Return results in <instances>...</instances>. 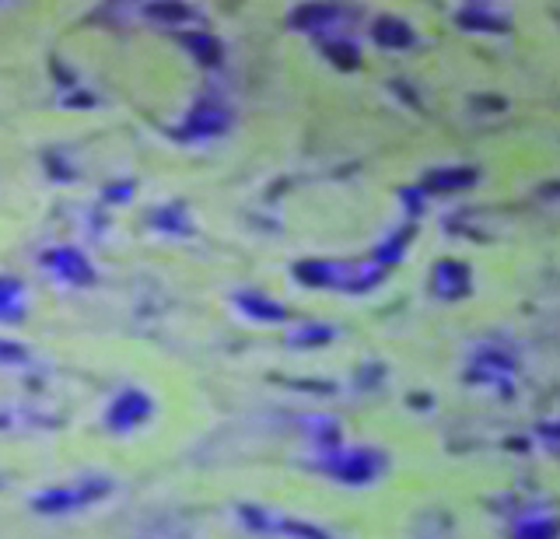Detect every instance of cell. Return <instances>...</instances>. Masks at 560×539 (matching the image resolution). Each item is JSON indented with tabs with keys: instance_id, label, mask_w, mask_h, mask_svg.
Here are the masks:
<instances>
[{
	"instance_id": "obj_1",
	"label": "cell",
	"mask_w": 560,
	"mask_h": 539,
	"mask_svg": "<svg viewBox=\"0 0 560 539\" xmlns=\"http://www.w3.org/2000/svg\"><path fill=\"white\" fill-rule=\"evenodd\" d=\"M50 263H53L60 273H71V277H78V284H84V277H91L88 267H84V260H81L78 252H60V256H50Z\"/></svg>"
},
{
	"instance_id": "obj_2",
	"label": "cell",
	"mask_w": 560,
	"mask_h": 539,
	"mask_svg": "<svg viewBox=\"0 0 560 539\" xmlns=\"http://www.w3.org/2000/svg\"><path fill=\"white\" fill-rule=\"evenodd\" d=\"M7 308H14V316L22 319V284L14 280H0V319H7Z\"/></svg>"
}]
</instances>
